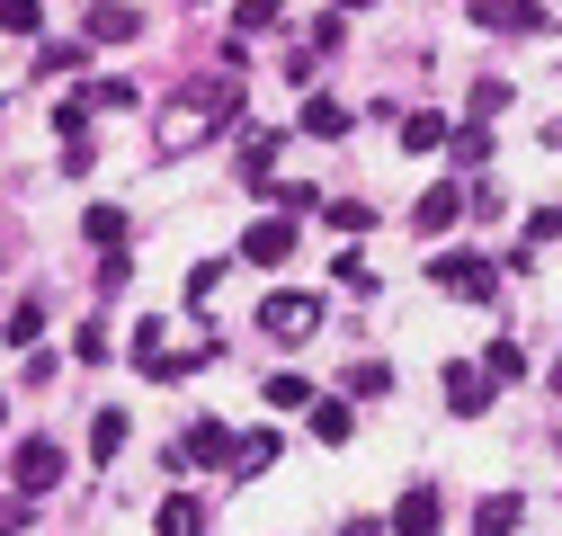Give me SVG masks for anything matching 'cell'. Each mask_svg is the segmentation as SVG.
<instances>
[{
    "label": "cell",
    "instance_id": "33",
    "mask_svg": "<svg viewBox=\"0 0 562 536\" xmlns=\"http://www.w3.org/2000/svg\"><path fill=\"white\" fill-rule=\"evenodd\" d=\"M339 536H393V527H375V518H348V527H339Z\"/></svg>",
    "mask_w": 562,
    "mask_h": 536
},
{
    "label": "cell",
    "instance_id": "27",
    "mask_svg": "<svg viewBox=\"0 0 562 536\" xmlns=\"http://www.w3.org/2000/svg\"><path fill=\"white\" fill-rule=\"evenodd\" d=\"M482 367L501 376V384H518V376H527V349H518V340H491V349H482Z\"/></svg>",
    "mask_w": 562,
    "mask_h": 536
},
{
    "label": "cell",
    "instance_id": "37",
    "mask_svg": "<svg viewBox=\"0 0 562 536\" xmlns=\"http://www.w3.org/2000/svg\"><path fill=\"white\" fill-rule=\"evenodd\" d=\"M553 447H562V429H553Z\"/></svg>",
    "mask_w": 562,
    "mask_h": 536
},
{
    "label": "cell",
    "instance_id": "26",
    "mask_svg": "<svg viewBox=\"0 0 562 536\" xmlns=\"http://www.w3.org/2000/svg\"><path fill=\"white\" fill-rule=\"evenodd\" d=\"M108 349H116L108 322H81V331H72V358H81V367H108Z\"/></svg>",
    "mask_w": 562,
    "mask_h": 536
},
{
    "label": "cell",
    "instance_id": "10",
    "mask_svg": "<svg viewBox=\"0 0 562 536\" xmlns=\"http://www.w3.org/2000/svg\"><path fill=\"white\" fill-rule=\"evenodd\" d=\"M393 134H402V153H447V116L438 108H393Z\"/></svg>",
    "mask_w": 562,
    "mask_h": 536
},
{
    "label": "cell",
    "instance_id": "8",
    "mask_svg": "<svg viewBox=\"0 0 562 536\" xmlns=\"http://www.w3.org/2000/svg\"><path fill=\"white\" fill-rule=\"evenodd\" d=\"M464 206H473V188H464V179H438V188H419V206H411V233H447Z\"/></svg>",
    "mask_w": 562,
    "mask_h": 536
},
{
    "label": "cell",
    "instance_id": "21",
    "mask_svg": "<svg viewBox=\"0 0 562 536\" xmlns=\"http://www.w3.org/2000/svg\"><path fill=\"white\" fill-rule=\"evenodd\" d=\"M81 99H90V116H125V108H144V99H134V81H81Z\"/></svg>",
    "mask_w": 562,
    "mask_h": 536
},
{
    "label": "cell",
    "instance_id": "17",
    "mask_svg": "<svg viewBox=\"0 0 562 536\" xmlns=\"http://www.w3.org/2000/svg\"><path fill=\"white\" fill-rule=\"evenodd\" d=\"M0 340H10V349H36V340H45V295L10 304V322H0Z\"/></svg>",
    "mask_w": 562,
    "mask_h": 536
},
{
    "label": "cell",
    "instance_id": "13",
    "mask_svg": "<svg viewBox=\"0 0 562 536\" xmlns=\"http://www.w3.org/2000/svg\"><path fill=\"white\" fill-rule=\"evenodd\" d=\"M268 170H277V134L250 125V134H241V179H250V197H268Z\"/></svg>",
    "mask_w": 562,
    "mask_h": 536
},
{
    "label": "cell",
    "instance_id": "7",
    "mask_svg": "<svg viewBox=\"0 0 562 536\" xmlns=\"http://www.w3.org/2000/svg\"><path fill=\"white\" fill-rule=\"evenodd\" d=\"M473 27H491V36H553L544 0H473Z\"/></svg>",
    "mask_w": 562,
    "mask_h": 536
},
{
    "label": "cell",
    "instance_id": "1",
    "mask_svg": "<svg viewBox=\"0 0 562 536\" xmlns=\"http://www.w3.org/2000/svg\"><path fill=\"white\" fill-rule=\"evenodd\" d=\"M233 456H241V438L224 421H188L170 438V474H196V465H224V474H233Z\"/></svg>",
    "mask_w": 562,
    "mask_h": 536
},
{
    "label": "cell",
    "instance_id": "12",
    "mask_svg": "<svg viewBox=\"0 0 562 536\" xmlns=\"http://www.w3.org/2000/svg\"><path fill=\"white\" fill-rule=\"evenodd\" d=\"M518 518H527V501H518V492H491V501H473V536H518Z\"/></svg>",
    "mask_w": 562,
    "mask_h": 536
},
{
    "label": "cell",
    "instance_id": "35",
    "mask_svg": "<svg viewBox=\"0 0 562 536\" xmlns=\"http://www.w3.org/2000/svg\"><path fill=\"white\" fill-rule=\"evenodd\" d=\"M0 429H10V402H0Z\"/></svg>",
    "mask_w": 562,
    "mask_h": 536
},
{
    "label": "cell",
    "instance_id": "2",
    "mask_svg": "<svg viewBox=\"0 0 562 536\" xmlns=\"http://www.w3.org/2000/svg\"><path fill=\"white\" fill-rule=\"evenodd\" d=\"M429 287H447V295H473V304H491V295H501V268H491L482 250H438V259H429Z\"/></svg>",
    "mask_w": 562,
    "mask_h": 536
},
{
    "label": "cell",
    "instance_id": "32",
    "mask_svg": "<svg viewBox=\"0 0 562 536\" xmlns=\"http://www.w3.org/2000/svg\"><path fill=\"white\" fill-rule=\"evenodd\" d=\"M54 376H63V358H54V349H27V384H36V393H45V384H54Z\"/></svg>",
    "mask_w": 562,
    "mask_h": 536
},
{
    "label": "cell",
    "instance_id": "29",
    "mask_svg": "<svg viewBox=\"0 0 562 536\" xmlns=\"http://www.w3.org/2000/svg\"><path fill=\"white\" fill-rule=\"evenodd\" d=\"M348 393H393V367L367 358V367H348Z\"/></svg>",
    "mask_w": 562,
    "mask_h": 536
},
{
    "label": "cell",
    "instance_id": "15",
    "mask_svg": "<svg viewBox=\"0 0 562 536\" xmlns=\"http://www.w3.org/2000/svg\"><path fill=\"white\" fill-rule=\"evenodd\" d=\"M295 125L313 134V144H339V134H348V125H358V116H348L339 99H304V116H295Z\"/></svg>",
    "mask_w": 562,
    "mask_h": 536
},
{
    "label": "cell",
    "instance_id": "19",
    "mask_svg": "<svg viewBox=\"0 0 562 536\" xmlns=\"http://www.w3.org/2000/svg\"><path fill=\"white\" fill-rule=\"evenodd\" d=\"M81 233H90L99 250H125V242H134V224H125V206H90V215H81Z\"/></svg>",
    "mask_w": 562,
    "mask_h": 536
},
{
    "label": "cell",
    "instance_id": "11",
    "mask_svg": "<svg viewBox=\"0 0 562 536\" xmlns=\"http://www.w3.org/2000/svg\"><path fill=\"white\" fill-rule=\"evenodd\" d=\"M125 36H144V10H125V0H99V10H90V45H125Z\"/></svg>",
    "mask_w": 562,
    "mask_h": 536
},
{
    "label": "cell",
    "instance_id": "14",
    "mask_svg": "<svg viewBox=\"0 0 562 536\" xmlns=\"http://www.w3.org/2000/svg\"><path fill=\"white\" fill-rule=\"evenodd\" d=\"M90 63V36H63V45H36V81H72Z\"/></svg>",
    "mask_w": 562,
    "mask_h": 536
},
{
    "label": "cell",
    "instance_id": "25",
    "mask_svg": "<svg viewBox=\"0 0 562 536\" xmlns=\"http://www.w3.org/2000/svg\"><path fill=\"white\" fill-rule=\"evenodd\" d=\"M259 393H268V412H304V402H313V384H304V376H268Z\"/></svg>",
    "mask_w": 562,
    "mask_h": 536
},
{
    "label": "cell",
    "instance_id": "4",
    "mask_svg": "<svg viewBox=\"0 0 562 536\" xmlns=\"http://www.w3.org/2000/svg\"><path fill=\"white\" fill-rule=\"evenodd\" d=\"M259 331H268V340H286V349H304L313 331H322V304L313 295H259Z\"/></svg>",
    "mask_w": 562,
    "mask_h": 536
},
{
    "label": "cell",
    "instance_id": "34",
    "mask_svg": "<svg viewBox=\"0 0 562 536\" xmlns=\"http://www.w3.org/2000/svg\"><path fill=\"white\" fill-rule=\"evenodd\" d=\"M330 10H375V0H330Z\"/></svg>",
    "mask_w": 562,
    "mask_h": 536
},
{
    "label": "cell",
    "instance_id": "36",
    "mask_svg": "<svg viewBox=\"0 0 562 536\" xmlns=\"http://www.w3.org/2000/svg\"><path fill=\"white\" fill-rule=\"evenodd\" d=\"M553 393H562V367H553Z\"/></svg>",
    "mask_w": 562,
    "mask_h": 536
},
{
    "label": "cell",
    "instance_id": "18",
    "mask_svg": "<svg viewBox=\"0 0 562 536\" xmlns=\"http://www.w3.org/2000/svg\"><path fill=\"white\" fill-rule=\"evenodd\" d=\"M447 153H456L464 170H482V161H491V116H464V125L447 134Z\"/></svg>",
    "mask_w": 562,
    "mask_h": 536
},
{
    "label": "cell",
    "instance_id": "3",
    "mask_svg": "<svg viewBox=\"0 0 562 536\" xmlns=\"http://www.w3.org/2000/svg\"><path fill=\"white\" fill-rule=\"evenodd\" d=\"M438 384H447V412H456V421H482L491 402H501V376H491L482 358H447Z\"/></svg>",
    "mask_w": 562,
    "mask_h": 536
},
{
    "label": "cell",
    "instance_id": "31",
    "mask_svg": "<svg viewBox=\"0 0 562 536\" xmlns=\"http://www.w3.org/2000/svg\"><path fill=\"white\" fill-rule=\"evenodd\" d=\"M509 108V81H473V116H501Z\"/></svg>",
    "mask_w": 562,
    "mask_h": 536
},
{
    "label": "cell",
    "instance_id": "5",
    "mask_svg": "<svg viewBox=\"0 0 562 536\" xmlns=\"http://www.w3.org/2000/svg\"><path fill=\"white\" fill-rule=\"evenodd\" d=\"M63 465H72V456H63L54 438H19V447H10V474H19V492H27V501L63 483Z\"/></svg>",
    "mask_w": 562,
    "mask_h": 536
},
{
    "label": "cell",
    "instance_id": "22",
    "mask_svg": "<svg viewBox=\"0 0 562 536\" xmlns=\"http://www.w3.org/2000/svg\"><path fill=\"white\" fill-rule=\"evenodd\" d=\"M161 536H205V501L170 492V501H161Z\"/></svg>",
    "mask_w": 562,
    "mask_h": 536
},
{
    "label": "cell",
    "instance_id": "28",
    "mask_svg": "<svg viewBox=\"0 0 562 536\" xmlns=\"http://www.w3.org/2000/svg\"><path fill=\"white\" fill-rule=\"evenodd\" d=\"M0 27H10V36H36V27H45V0H0Z\"/></svg>",
    "mask_w": 562,
    "mask_h": 536
},
{
    "label": "cell",
    "instance_id": "16",
    "mask_svg": "<svg viewBox=\"0 0 562 536\" xmlns=\"http://www.w3.org/2000/svg\"><path fill=\"white\" fill-rule=\"evenodd\" d=\"M90 456H99V465L125 456V412H116V402H99V412H90Z\"/></svg>",
    "mask_w": 562,
    "mask_h": 536
},
{
    "label": "cell",
    "instance_id": "6",
    "mask_svg": "<svg viewBox=\"0 0 562 536\" xmlns=\"http://www.w3.org/2000/svg\"><path fill=\"white\" fill-rule=\"evenodd\" d=\"M241 259H250V268H286V259H295V215H286V206L259 215V224L241 233Z\"/></svg>",
    "mask_w": 562,
    "mask_h": 536
},
{
    "label": "cell",
    "instance_id": "24",
    "mask_svg": "<svg viewBox=\"0 0 562 536\" xmlns=\"http://www.w3.org/2000/svg\"><path fill=\"white\" fill-rule=\"evenodd\" d=\"M348 429H358V412H348V402H313V438H322V447H339Z\"/></svg>",
    "mask_w": 562,
    "mask_h": 536
},
{
    "label": "cell",
    "instance_id": "30",
    "mask_svg": "<svg viewBox=\"0 0 562 536\" xmlns=\"http://www.w3.org/2000/svg\"><path fill=\"white\" fill-rule=\"evenodd\" d=\"M544 242H562V206H536L527 215V250H544Z\"/></svg>",
    "mask_w": 562,
    "mask_h": 536
},
{
    "label": "cell",
    "instance_id": "23",
    "mask_svg": "<svg viewBox=\"0 0 562 536\" xmlns=\"http://www.w3.org/2000/svg\"><path fill=\"white\" fill-rule=\"evenodd\" d=\"M277 10H286V0H233V36H268Z\"/></svg>",
    "mask_w": 562,
    "mask_h": 536
},
{
    "label": "cell",
    "instance_id": "20",
    "mask_svg": "<svg viewBox=\"0 0 562 536\" xmlns=\"http://www.w3.org/2000/svg\"><path fill=\"white\" fill-rule=\"evenodd\" d=\"M277 456H286V438H277V429H250V438H241V456H233V474H268Z\"/></svg>",
    "mask_w": 562,
    "mask_h": 536
},
{
    "label": "cell",
    "instance_id": "9",
    "mask_svg": "<svg viewBox=\"0 0 562 536\" xmlns=\"http://www.w3.org/2000/svg\"><path fill=\"white\" fill-rule=\"evenodd\" d=\"M438 518H447L438 483H411V492L393 501V536H438Z\"/></svg>",
    "mask_w": 562,
    "mask_h": 536
}]
</instances>
